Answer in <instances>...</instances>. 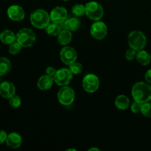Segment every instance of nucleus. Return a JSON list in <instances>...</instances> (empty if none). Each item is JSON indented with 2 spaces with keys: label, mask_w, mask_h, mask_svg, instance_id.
Here are the masks:
<instances>
[{
  "label": "nucleus",
  "mask_w": 151,
  "mask_h": 151,
  "mask_svg": "<svg viewBox=\"0 0 151 151\" xmlns=\"http://www.w3.org/2000/svg\"><path fill=\"white\" fill-rule=\"evenodd\" d=\"M132 97L140 103L149 102L151 100V86L147 83H137L132 88Z\"/></svg>",
  "instance_id": "nucleus-1"
},
{
  "label": "nucleus",
  "mask_w": 151,
  "mask_h": 151,
  "mask_svg": "<svg viewBox=\"0 0 151 151\" xmlns=\"http://www.w3.org/2000/svg\"><path fill=\"white\" fill-rule=\"evenodd\" d=\"M50 21V16L43 9H37L30 15L31 24L38 29H45Z\"/></svg>",
  "instance_id": "nucleus-2"
},
{
  "label": "nucleus",
  "mask_w": 151,
  "mask_h": 151,
  "mask_svg": "<svg viewBox=\"0 0 151 151\" xmlns=\"http://www.w3.org/2000/svg\"><path fill=\"white\" fill-rule=\"evenodd\" d=\"M128 45L131 48L136 51H140L144 50L147 44V38L145 34L141 31H132L128 37Z\"/></svg>",
  "instance_id": "nucleus-3"
},
{
  "label": "nucleus",
  "mask_w": 151,
  "mask_h": 151,
  "mask_svg": "<svg viewBox=\"0 0 151 151\" xmlns=\"http://www.w3.org/2000/svg\"><path fill=\"white\" fill-rule=\"evenodd\" d=\"M36 36L33 31L29 28H23L16 34V41L22 47H30L35 42Z\"/></svg>",
  "instance_id": "nucleus-4"
},
{
  "label": "nucleus",
  "mask_w": 151,
  "mask_h": 151,
  "mask_svg": "<svg viewBox=\"0 0 151 151\" xmlns=\"http://www.w3.org/2000/svg\"><path fill=\"white\" fill-rule=\"evenodd\" d=\"M86 14L93 21H100L103 18V6L97 1H89L86 3Z\"/></svg>",
  "instance_id": "nucleus-5"
},
{
  "label": "nucleus",
  "mask_w": 151,
  "mask_h": 151,
  "mask_svg": "<svg viewBox=\"0 0 151 151\" xmlns=\"http://www.w3.org/2000/svg\"><path fill=\"white\" fill-rule=\"evenodd\" d=\"M75 91L69 86L61 87L58 92V100L63 106H70L75 100Z\"/></svg>",
  "instance_id": "nucleus-6"
},
{
  "label": "nucleus",
  "mask_w": 151,
  "mask_h": 151,
  "mask_svg": "<svg viewBox=\"0 0 151 151\" xmlns=\"http://www.w3.org/2000/svg\"><path fill=\"white\" fill-rule=\"evenodd\" d=\"M72 78H73V74L69 70V69L62 68L57 70L53 80L58 86H64L70 83Z\"/></svg>",
  "instance_id": "nucleus-7"
},
{
  "label": "nucleus",
  "mask_w": 151,
  "mask_h": 151,
  "mask_svg": "<svg viewBox=\"0 0 151 151\" xmlns=\"http://www.w3.org/2000/svg\"><path fill=\"white\" fill-rule=\"evenodd\" d=\"M100 86L99 78L94 74H88L83 80V87L88 93H94Z\"/></svg>",
  "instance_id": "nucleus-8"
},
{
  "label": "nucleus",
  "mask_w": 151,
  "mask_h": 151,
  "mask_svg": "<svg viewBox=\"0 0 151 151\" xmlns=\"http://www.w3.org/2000/svg\"><path fill=\"white\" fill-rule=\"evenodd\" d=\"M90 32L94 38L97 40H102L107 35V26L103 22L97 21L91 25Z\"/></svg>",
  "instance_id": "nucleus-9"
},
{
  "label": "nucleus",
  "mask_w": 151,
  "mask_h": 151,
  "mask_svg": "<svg viewBox=\"0 0 151 151\" xmlns=\"http://www.w3.org/2000/svg\"><path fill=\"white\" fill-rule=\"evenodd\" d=\"M60 59L66 65H71L77 60V52L74 48L71 47H64L60 52Z\"/></svg>",
  "instance_id": "nucleus-10"
},
{
  "label": "nucleus",
  "mask_w": 151,
  "mask_h": 151,
  "mask_svg": "<svg viewBox=\"0 0 151 151\" xmlns=\"http://www.w3.org/2000/svg\"><path fill=\"white\" fill-rule=\"evenodd\" d=\"M50 16L52 22L57 24H60L67 19L68 13L65 7H61V6H58V7H55L52 9Z\"/></svg>",
  "instance_id": "nucleus-11"
},
{
  "label": "nucleus",
  "mask_w": 151,
  "mask_h": 151,
  "mask_svg": "<svg viewBox=\"0 0 151 151\" xmlns=\"http://www.w3.org/2000/svg\"><path fill=\"white\" fill-rule=\"evenodd\" d=\"M7 13L8 17L14 22H20L24 19L25 16L24 9L21 6L16 4L10 6L7 10Z\"/></svg>",
  "instance_id": "nucleus-12"
},
{
  "label": "nucleus",
  "mask_w": 151,
  "mask_h": 151,
  "mask_svg": "<svg viewBox=\"0 0 151 151\" xmlns=\"http://www.w3.org/2000/svg\"><path fill=\"white\" fill-rule=\"evenodd\" d=\"M16 93L14 84L9 81H4L0 83V96L3 98L10 99Z\"/></svg>",
  "instance_id": "nucleus-13"
},
{
  "label": "nucleus",
  "mask_w": 151,
  "mask_h": 151,
  "mask_svg": "<svg viewBox=\"0 0 151 151\" xmlns=\"http://www.w3.org/2000/svg\"><path fill=\"white\" fill-rule=\"evenodd\" d=\"M62 29H68L70 31H75L81 26V20L77 16H68L67 19L60 24Z\"/></svg>",
  "instance_id": "nucleus-14"
},
{
  "label": "nucleus",
  "mask_w": 151,
  "mask_h": 151,
  "mask_svg": "<svg viewBox=\"0 0 151 151\" xmlns=\"http://www.w3.org/2000/svg\"><path fill=\"white\" fill-rule=\"evenodd\" d=\"M22 142V137L18 133L12 132L7 136L6 143L9 147L13 149L19 148Z\"/></svg>",
  "instance_id": "nucleus-15"
},
{
  "label": "nucleus",
  "mask_w": 151,
  "mask_h": 151,
  "mask_svg": "<svg viewBox=\"0 0 151 151\" xmlns=\"http://www.w3.org/2000/svg\"><path fill=\"white\" fill-rule=\"evenodd\" d=\"M53 82H54L53 78H52V77L49 76L47 75H45L41 76L38 79V83H37V86H38V88L40 90L45 91V90L50 89L52 86Z\"/></svg>",
  "instance_id": "nucleus-16"
},
{
  "label": "nucleus",
  "mask_w": 151,
  "mask_h": 151,
  "mask_svg": "<svg viewBox=\"0 0 151 151\" xmlns=\"http://www.w3.org/2000/svg\"><path fill=\"white\" fill-rule=\"evenodd\" d=\"M0 41L3 44L10 45L16 41V35L10 29H5L0 33Z\"/></svg>",
  "instance_id": "nucleus-17"
},
{
  "label": "nucleus",
  "mask_w": 151,
  "mask_h": 151,
  "mask_svg": "<svg viewBox=\"0 0 151 151\" xmlns=\"http://www.w3.org/2000/svg\"><path fill=\"white\" fill-rule=\"evenodd\" d=\"M72 39V35L70 30L62 29L58 35V41L61 45L65 46L69 44Z\"/></svg>",
  "instance_id": "nucleus-18"
},
{
  "label": "nucleus",
  "mask_w": 151,
  "mask_h": 151,
  "mask_svg": "<svg viewBox=\"0 0 151 151\" xmlns=\"http://www.w3.org/2000/svg\"><path fill=\"white\" fill-rule=\"evenodd\" d=\"M130 105V100L125 95H119L115 100V106L119 110H126Z\"/></svg>",
  "instance_id": "nucleus-19"
},
{
  "label": "nucleus",
  "mask_w": 151,
  "mask_h": 151,
  "mask_svg": "<svg viewBox=\"0 0 151 151\" xmlns=\"http://www.w3.org/2000/svg\"><path fill=\"white\" fill-rule=\"evenodd\" d=\"M137 60L140 64L143 65V66H147L150 63L151 56L147 51L142 50L137 52Z\"/></svg>",
  "instance_id": "nucleus-20"
},
{
  "label": "nucleus",
  "mask_w": 151,
  "mask_h": 151,
  "mask_svg": "<svg viewBox=\"0 0 151 151\" xmlns=\"http://www.w3.org/2000/svg\"><path fill=\"white\" fill-rule=\"evenodd\" d=\"M11 70V63L5 57H0V76H4Z\"/></svg>",
  "instance_id": "nucleus-21"
},
{
  "label": "nucleus",
  "mask_w": 151,
  "mask_h": 151,
  "mask_svg": "<svg viewBox=\"0 0 151 151\" xmlns=\"http://www.w3.org/2000/svg\"><path fill=\"white\" fill-rule=\"evenodd\" d=\"M45 29L47 34L52 35V36H58V34L60 32V31L62 30L60 24L55 23V22L49 24L47 27L45 28Z\"/></svg>",
  "instance_id": "nucleus-22"
},
{
  "label": "nucleus",
  "mask_w": 151,
  "mask_h": 151,
  "mask_svg": "<svg viewBox=\"0 0 151 151\" xmlns=\"http://www.w3.org/2000/svg\"><path fill=\"white\" fill-rule=\"evenodd\" d=\"M72 13L73 16H77V17H81V16L86 14V7L81 4H75L72 7Z\"/></svg>",
  "instance_id": "nucleus-23"
},
{
  "label": "nucleus",
  "mask_w": 151,
  "mask_h": 151,
  "mask_svg": "<svg viewBox=\"0 0 151 151\" xmlns=\"http://www.w3.org/2000/svg\"><path fill=\"white\" fill-rule=\"evenodd\" d=\"M22 45L17 41H14L9 46V52L11 55H17L22 50Z\"/></svg>",
  "instance_id": "nucleus-24"
},
{
  "label": "nucleus",
  "mask_w": 151,
  "mask_h": 151,
  "mask_svg": "<svg viewBox=\"0 0 151 151\" xmlns=\"http://www.w3.org/2000/svg\"><path fill=\"white\" fill-rule=\"evenodd\" d=\"M141 113L146 117L151 118V103L149 102L142 104Z\"/></svg>",
  "instance_id": "nucleus-25"
},
{
  "label": "nucleus",
  "mask_w": 151,
  "mask_h": 151,
  "mask_svg": "<svg viewBox=\"0 0 151 151\" xmlns=\"http://www.w3.org/2000/svg\"><path fill=\"white\" fill-rule=\"evenodd\" d=\"M69 70L72 72L73 75H79L83 71V66L80 63L74 62L71 65H69Z\"/></svg>",
  "instance_id": "nucleus-26"
},
{
  "label": "nucleus",
  "mask_w": 151,
  "mask_h": 151,
  "mask_svg": "<svg viewBox=\"0 0 151 151\" xmlns=\"http://www.w3.org/2000/svg\"><path fill=\"white\" fill-rule=\"evenodd\" d=\"M21 103H22L21 97L19 96L16 95V94H14L13 97L9 99V104L11 107L14 108V109L19 108L21 106Z\"/></svg>",
  "instance_id": "nucleus-27"
},
{
  "label": "nucleus",
  "mask_w": 151,
  "mask_h": 151,
  "mask_svg": "<svg viewBox=\"0 0 151 151\" xmlns=\"http://www.w3.org/2000/svg\"><path fill=\"white\" fill-rule=\"evenodd\" d=\"M137 51L132 48H130L129 50H127L126 54H125V57L126 59L128 60H133L134 59L137 58Z\"/></svg>",
  "instance_id": "nucleus-28"
},
{
  "label": "nucleus",
  "mask_w": 151,
  "mask_h": 151,
  "mask_svg": "<svg viewBox=\"0 0 151 151\" xmlns=\"http://www.w3.org/2000/svg\"><path fill=\"white\" fill-rule=\"evenodd\" d=\"M142 104V103H139V102L134 100V103L131 104V111L134 114H137V113H139V112L141 111Z\"/></svg>",
  "instance_id": "nucleus-29"
},
{
  "label": "nucleus",
  "mask_w": 151,
  "mask_h": 151,
  "mask_svg": "<svg viewBox=\"0 0 151 151\" xmlns=\"http://www.w3.org/2000/svg\"><path fill=\"white\" fill-rule=\"evenodd\" d=\"M56 72H57V70L54 67H52V66H49L46 69V74L47 75H49V76L52 77V78H54Z\"/></svg>",
  "instance_id": "nucleus-30"
},
{
  "label": "nucleus",
  "mask_w": 151,
  "mask_h": 151,
  "mask_svg": "<svg viewBox=\"0 0 151 151\" xmlns=\"http://www.w3.org/2000/svg\"><path fill=\"white\" fill-rule=\"evenodd\" d=\"M7 136L8 135H7L5 131H2V130H0V145L3 144L4 142H6Z\"/></svg>",
  "instance_id": "nucleus-31"
},
{
  "label": "nucleus",
  "mask_w": 151,
  "mask_h": 151,
  "mask_svg": "<svg viewBox=\"0 0 151 151\" xmlns=\"http://www.w3.org/2000/svg\"><path fill=\"white\" fill-rule=\"evenodd\" d=\"M145 79L147 81V83H151V69H149L146 72L145 75Z\"/></svg>",
  "instance_id": "nucleus-32"
},
{
  "label": "nucleus",
  "mask_w": 151,
  "mask_h": 151,
  "mask_svg": "<svg viewBox=\"0 0 151 151\" xmlns=\"http://www.w3.org/2000/svg\"><path fill=\"white\" fill-rule=\"evenodd\" d=\"M89 150H90V151H91V150H100V149H98V148H94V147H93V148L89 149Z\"/></svg>",
  "instance_id": "nucleus-33"
},
{
  "label": "nucleus",
  "mask_w": 151,
  "mask_h": 151,
  "mask_svg": "<svg viewBox=\"0 0 151 151\" xmlns=\"http://www.w3.org/2000/svg\"><path fill=\"white\" fill-rule=\"evenodd\" d=\"M63 1H69V0H63Z\"/></svg>",
  "instance_id": "nucleus-34"
},
{
  "label": "nucleus",
  "mask_w": 151,
  "mask_h": 151,
  "mask_svg": "<svg viewBox=\"0 0 151 151\" xmlns=\"http://www.w3.org/2000/svg\"><path fill=\"white\" fill-rule=\"evenodd\" d=\"M0 77H1V76H0ZM0 81H1V78H0Z\"/></svg>",
  "instance_id": "nucleus-35"
}]
</instances>
